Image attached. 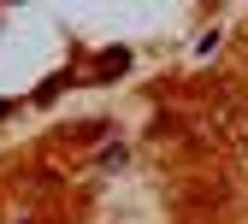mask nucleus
<instances>
[{
	"label": "nucleus",
	"instance_id": "obj_1",
	"mask_svg": "<svg viewBox=\"0 0 248 224\" xmlns=\"http://www.w3.org/2000/svg\"><path fill=\"white\" fill-rule=\"evenodd\" d=\"M124 159H130V148H124V142H118V148H107V153H101V165H107V171H118V165H124Z\"/></svg>",
	"mask_w": 248,
	"mask_h": 224
}]
</instances>
